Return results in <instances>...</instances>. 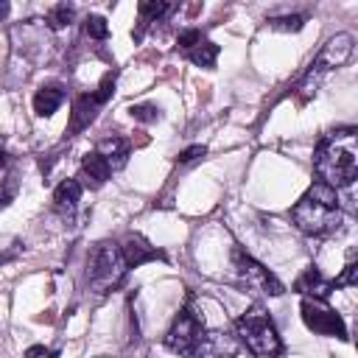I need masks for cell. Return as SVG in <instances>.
Returning a JSON list of instances; mask_svg holds the SVG:
<instances>
[{"instance_id":"d6986e66","label":"cell","mask_w":358,"mask_h":358,"mask_svg":"<svg viewBox=\"0 0 358 358\" xmlns=\"http://www.w3.org/2000/svg\"><path fill=\"white\" fill-rule=\"evenodd\" d=\"M73 17H76V8L70 3H59V6H53L48 11V28L50 31H62V28H67L73 22Z\"/></svg>"},{"instance_id":"30bf717a","label":"cell","mask_w":358,"mask_h":358,"mask_svg":"<svg viewBox=\"0 0 358 358\" xmlns=\"http://www.w3.org/2000/svg\"><path fill=\"white\" fill-rule=\"evenodd\" d=\"M120 252H123L126 268H137V266H143V263H148V260H165V252L157 249V246H151V243L143 241L140 235H129V238L123 241Z\"/></svg>"},{"instance_id":"ba28073f","label":"cell","mask_w":358,"mask_h":358,"mask_svg":"<svg viewBox=\"0 0 358 358\" xmlns=\"http://www.w3.org/2000/svg\"><path fill=\"white\" fill-rule=\"evenodd\" d=\"M204 333V322L190 310V308H182L171 324V330L165 333V347L171 352H179V355H190L193 347L199 344Z\"/></svg>"},{"instance_id":"7a4b0ae2","label":"cell","mask_w":358,"mask_h":358,"mask_svg":"<svg viewBox=\"0 0 358 358\" xmlns=\"http://www.w3.org/2000/svg\"><path fill=\"white\" fill-rule=\"evenodd\" d=\"M291 221L296 229L305 235H327L341 224V204H338V190L327 187L324 182H313L305 196L294 204Z\"/></svg>"},{"instance_id":"83f0119b","label":"cell","mask_w":358,"mask_h":358,"mask_svg":"<svg viewBox=\"0 0 358 358\" xmlns=\"http://www.w3.org/2000/svg\"><path fill=\"white\" fill-rule=\"evenodd\" d=\"M6 162H8V154H6V148L0 145V168H6Z\"/></svg>"},{"instance_id":"6da1fadb","label":"cell","mask_w":358,"mask_h":358,"mask_svg":"<svg viewBox=\"0 0 358 358\" xmlns=\"http://www.w3.org/2000/svg\"><path fill=\"white\" fill-rule=\"evenodd\" d=\"M313 168L319 182H324L327 187H350L358 176V131L352 126H344L324 134L316 145Z\"/></svg>"},{"instance_id":"4316f807","label":"cell","mask_w":358,"mask_h":358,"mask_svg":"<svg viewBox=\"0 0 358 358\" xmlns=\"http://www.w3.org/2000/svg\"><path fill=\"white\" fill-rule=\"evenodd\" d=\"M42 355H45V358H56V350H45L42 344L25 350V358H42Z\"/></svg>"},{"instance_id":"7402d4cb","label":"cell","mask_w":358,"mask_h":358,"mask_svg":"<svg viewBox=\"0 0 358 358\" xmlns=\"http://www.w3.org/2000/svg\"><path fill=\"white\" fill-rule=\"evenodd\" d=\"M84 28H87V36H92V39H106V36H109V25H106V20L98 17V14H90Z\"/></svg>"},{"instance_id":"ffe728a7","label":"cell","mask_w":358,"mask_h":358,"mask_svg":"<svg viewBox=\"0 0 358 358\" xmlns=\"http://www.w3.org/2000/svg\"><path fill=\"white\" fill-rule=\"evenodd\" d=\"M268 25L277 28V31H299V28L305 25V14H282V17H271Z\"/></svg>"},{"instance_id":"44dd1931","label":"cell","mask_w":358,"mask_h":358,"mask_svg":"<svg viewBox=\"0 0 358 358\" xmlns=\"http://www.w3.org/2000/svg\"><path fill=\"white\" fill-rule=\"evenodd\" d=\"M201 42H204V34H201L199 28H187V31H182V34L176 36V48H179V50H185V53H187V50H193V48H196V45H201Z\"/></svg>"},{"instance_id":"52a82bcc","label":"cell","mask_w":358,"mask_h":358,"mask_svg":"<svg viewBox=\"0 0 358 358\" xmlns=\"http://www.w3.org/2000/svg\"><path fill=\"white\" fill-rule=\"evenodd\" d=\"M299 310H302V322L308 324V330H313V333H319V336H336V338H341V341L350 338L344 319H341L333 308H327L322 299H308V296H305L302 305H299Z\"/></svg>"},{"instance_id":"8fae6325","label":"cell","mask_w":358,"mask_h":358,"mask_svg":"<svg viewBox=\"0 0 358 358\" xmlns=\"http://www.w3.org/2000/svg\"><path fill=\"white\" fill-rule=\"evenodd\" d=\"M98 106H103L98 101L95 92H84L73 101V115H70V123H67V137H76L81 129H87L92 123V117L98 115Z\"/></svg>"},{"instance_id":"cb8c5ba5","label":"cell","mask_w":358,"mask_h":358,"mask_svg":"<svg viewBox=\"0 0 358 358\" xmlns=\"http://www.w3.org/2000/svg\"><path fill=\"white\" fill-rule=\"evenodd\" d=\"M17 187H20L17 173H11V176H6V179L0 182V207H6V204H11V201H14Z\"/></svg>"},{"instance_id":"ac0fdd59","label":"cell","mask_w":358,"mask_h":358,"mask_svg":"<svg viewBox=\"0 0 358 358\" xmlns=\"http://www.w3.org/2000/svg\"><path fill=\"white\" fill-rule=\"evenodd\" d=\"M218 53H221V48L215 45V42H201V45H196L193 50H187V59L196 64V67H213L215 64V59H218Z\"/></svg>"},{"instance_id":"e0dca14e","label":"cell","mask_w":358,"mask_h":358,"mask_svg":"<svg viewBox=\"0 0 358 358\" xmlns=\"http://www.w3.org/2000/svg\"><path fill=\"white\" fill-rule=\"evenodd\" d=\"M64 103V92L59 87H42L36 95H34V112L39 117H50L59 106Z\"/></svg>"},{"instance_id":"9a60e30c","label":"cell","mask_w":358,"mask_h":358,"mask_svg":"<svg viewBox=\"0 0 358 358\" xmlns=\"http://www.w3.org/2000/svg\"><path fill=\"white\" fill-rule=\"evenodd\" d=\"M78 199H81V182L78 179H64L56 187V193H53V207L59 213H67L70 215L78 207Z\"/></svg>"},{"instance_id":"4fadbf2b","label":"cell","mask_w":358,"mask_h":358,"mask_svg":"<svg viewBox=\"0 0 358 358\" xmlns=\"http://www.w3.org/2000/svg\"><path fill=\"white\" fill-rule=\"evenodd\" d=\"M95 151L106 159V165H109L112 171H117V168L126 165L131 145H129V140H123V137H103V140L95 145Z\"/></svg>"},{"instance_id":"9c48e42d","label":"cell","mask_w":358,"mask_h":358,"mask_svg":"<svg viewBox=\"0 0 358 358\" xmlns=\"http://www.w3.org/2000/svg\"><path fill=\"white\" fill-rule=\"evenodd\" d=\"M238 344L241 341L229 330H207V333H201V338L190 355L193 358H235Z\"/></svg>"},{"instance_id":"2e32d148","label":"cell","mask_w":358,"mask_h":358,"mask_svg":"<svg viewBox=\"0 0 358 358\" xmlns=\"http://www.w3.org/2000/svg\"><path fill=\"white\" fill-rule=\"evenodd\" d=\"M137 11H140V28L134 31V39L143 36V31H145L148 22H157V20L168 17V14L173 11V3H165V0H145V3L137 6Z\"/></svg>"},{"instance_id":"3957f363","label":"cell","mask_w":358,"mask_h":358,"mask_svg":"<svg viewBox=\"0 0 358 358\" xmlns=\"http://www.w3.org/2000/svg\"><path fill=\"white\" fill-rule=\"evenodd\" d=\"M235 327H238L241 341L246 344V350L255 358H280L282 355V341L277 336V327H274V322L268 319V313L260 305H252L235 322Z\"/></svg>"},{"instance_id":"5bb4252c","label":"cell","mask_w":358,"mask_h":358,"mask_svg":"<svg viewBox=\"0 0 358 358\" xmlns=\"http://www.w3.org/2000/svg\"><path fill=\"white\" fill-rule=\"evenodd\" d=\"M81 171H84V176L90 179L92 187H101V185L112 176V168L106 165V159H103L98 151H87V154H84V159H81Z\"/></svg>"},{"instance_id":"f1b7e54d","label":"cell","mask_w":358,"mask_h":358,"mask_svg":"<svg viewBox=\"0 0 358 358\" xmlns=\"http://www.w3.org/2000/svg\"><path fill=\"white\" fill-rule=\"evenodd\" d=\"M8 8H11L8 3H0V17H6V14H8Z\"/></svg>"},{"instance_id":"277c9868","label":"cell","mask_w":358,"mask_h":358,"mask_svg":"<svg viewBox=\"0 0 358 358\" xmlns=\"http://www.w3.org/2000/svg\"><path fill=\"white\" fill-rule=\"evenodd\" d=\"M126 274V260H123V252L117 243L112 241H101L92 252H90V260H87V280H90V288L95 294H106L112 288L120 285Z\"/></svg>"},{"instance_id":"d4e9b609","label":"cell","mask_w":358,"mask_h":358,"mask_svg":"<svg viewBox=\"0 0 358 358\" xmlns=\"http://www.w3.org/2000/svg\"><path fill=\"white\" fill-rule=\"evenodd\" d=\"M355 271H358V266L350 260V263L344 266V274H341V277H336V280H333V285H336V288H347V285H355Z\"/></svg>"},{"instance_id":"603a6c76","label":"cell","mask_w":358,"mask_h":358,"mask_svg":"<svg viewBox=\"0 0 358 358\" xmlns=\"http://www.w3.org/2000/svg\"><path fill=\"white\" fill-rule=\"evenodd\" d=\"M129 115H131L134 120H140V123H154V120L159 117V109H157L154 103H134V106L129 109Z\"/></svg>"},{"instance_id":"5b68a950","label":"cell","mask_w":358,"mask_h":358,"mask_svg":"<svg viewBox=\"0 0 358 358\" xmlns=\"http://www.w3.org/2000/svg\"><path fill=\"white\" fill-rule=\"evenodd\" d=\"M350 56H352V36H350V34H336V36H330L327 45L319 50V56L313 59L310 70L305 73L302 84H299V101H308V98L316 92V87L322 84V78H324L330 70L341 67Z\"/></svg>"},{"instance_id":"8992f818","label":"cell","mask_w":358,"mask_h":358,"mask_svg":"<svg viewBox=\"0 0 358 358\" xmlns=\"http://www.w3.org/2000/svg\"><path fill=\"white\" fill-rule=\"evenodd\" d=\"M232 266H235V274H238L241 285H246L249 291H260V294H268V296H280L285 291L282 282L263 263H257L249 252H243L238 246L232 249Z\"/></svg>"},{"instance_id":"7c38bea8","label":"cell","mask_w":358,"mask_h":358,"mask_svg":"<svg viewBox=\"0 0 358 358\" xmlns=\"http://www.w3.org/2000/svg\"><path fill=\"white\" fill-rule=\"evenodd\" d=\"M294 288H296L299 294H305L308 299L313 296V299H322V302H324V299H327V294H330L336 285H333V280L322 277V271H319L316 266H310V268H305V271H302V277L294 282Z\"/></svg>"},{"instance_id":"484cf974","label":"cell","mask_w":358,"mask_h":358,"mask_svg":"<svg viewBox=\"0 0 358 358\" xmlns=\"http://www.w3.org/2000/svg\"><path fill=\"white\" fill-rule=\"evenodd\" d=\"M204 154H207L204 145H190V148H185V151L179 154V162H193L196 157H204Z\"/></svg>"}]
</instances>
